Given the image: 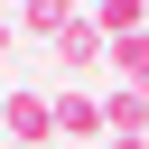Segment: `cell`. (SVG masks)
<instances>
[{
	"label": "cell",
	"instance_id": "1",
	"mask_svg": "<svg viewBox=\"0 0 149 149\" xmlns=\"http://www.w3.org/2000/svg\"><path fill=\"white\" fill-rule=\"evenodd\" d=\"M9 130L37 140V130H47V102H37V93H9Z\"/></svg>",
	"mask_w": 149,
	"mask_h": 149
},
{
	"label": "cell",
	"instance_id": "2",
	"mask_svg": "<svg viewBox=\"0 0 149 149\" xmlns=\"http://www.w3.org/2000/svg\"><path fill=\"white\" fill-rule=\"evenodd\" d=\"M0 37H9V19H0Z\"/></svg>",
	"mask_w": 149,
	"mask_h": 149
}]
</instances>
